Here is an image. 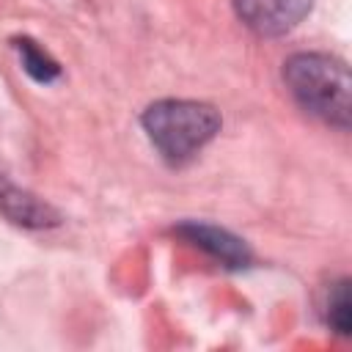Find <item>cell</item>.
<instances>
[{
	"mask_svg": "<svg viewBox=\"0 0 352 352\" xmlns=\"http://www.w3.org/2000/svg\"><path fill=\"white\" fill-rule=\"evenodd\" d=\"M283 82L305 113L330 126L349 129L352 80L344 60L327 52H294L283 63Z\"/></svg>",
	"mask_w": 352,
	"mask_h": 352,
	"instance_id": "1",
	"label": "cell"
},
{
	"mask_svg": "<svg viewBox=\"0 0 352 352\" xmlns=\"http://www.w3.org/2000/svg\"><path fill=\"white\" fill-rule=\"evenodd\" d=\"M140 124L157 151L170 165H182L220 132V113L206 102L160 99L143 110Z\"/></svg>",
	"mask_w": 352,
	"mask_h": 352,
	"instance_id": "2",
	"label": "cell"
},
{
	"mask_svg": "<svg viewBox=\"0 0 352 352\" xmlns=\"http://www.w3.org/2000/svg\"><path fill=\"white\" fill-rule=\"evenodd\" d=\"M314 0H234L236 16L258 36H283L311 11Z\"/></svg>",
	"mask_w": 352,
	"mask_h": 352,
	"instance_id": "3",
	"label": "cell"
},
{
	"mask_svg": "<svg viewBox=\"0 0 352 352\" xmlns=\"http://www.w3.org/2000/svg\"><path fill=\"white\" fill-rule=\"evenodd\" d=\"M176 234L184 236L187 242H192L195 248H201L204 253H209L214 261H220L228 270H242V267H248L253 261L250 248L239 236H234L231 231H226V228L190 220V223H182L176 228Z\"/></svg>",
	"mask_w": 352,
	"mask_h": 352,
	"instance_id": "4",
	"label": "cell"
},
{
	"mask_svg": "<svg viewBox=\"0 0 352 352\" xmlns=\"http://www.w3.org/2000/svg\"><path fill=\"white\" fill-rule=\"evenodd\" d=\"M0 214L22 228H52L60 223L55 206L0 173Z\"/></svg>",
	"mask_w": 352,
	"mask_h": 352,
	"instance_id": "5",
	"label": "cell"
},
{
	"mask_svg": "<svg viewBox=\"0 0 352 352\" xmlns=\"http://www.w3.org/2000/svg\"><path fill=\"white\" fill-rule=\"evenodd\" d=\"M14 50L19 52V60H22V69L36 80V82H52L58 74H60V66L28 36L22 38H14Z\"/></svg>",
	"mask_w": 352,
	"mask_h": 352,
	"instance_id": "6",
	"label": "cell"
},
{
	"mask_svg": "<svg viewBox=\"0 0 352 352\" xmlns=\"http://www.w3.org/2000/svg\"><path fill=\"white\" fill-rule=\"evenodd\" d=\"M349 280H338L330 286V294H327V311H324V319L330 324V330H336L338 336H349V327H352V311H349Z\"/></svg>",
	"mask_w": 352,
	"mask_h": 352,
	"instance_id": "7",
	"label": "cell"
}]
</instances>
